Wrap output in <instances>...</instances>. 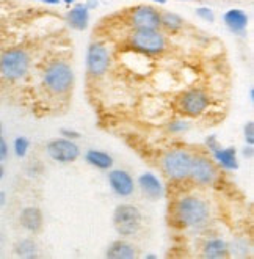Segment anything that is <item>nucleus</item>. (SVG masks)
<instances>
[{
  "instance_id": "39",
  "label": "nucleus",
  "mask_w": 254,
  "mask_h": 259,
  "mask_svg": "<svg viewBox=\"0 0 254 259\" xmlns=\"http://www.w3.org/2000/svg\"><path fill=\"white\" fill-rule=\"evenodd\" d=\"M0 135H2V123H0Z\"/></svg>"
},
{
  "instance_id": "10",
  "label": "nucleus",
  "mask_w": 254,
  "mask_h": 259,
  "mask_svg": "<svg viewBox=\"0 0 254 259\" xmlns=\"http://www.w3.org/2000/svg\"><path fill=\"white\" fill-rule=\"evenodd\" d=\"M190 178L199 186H212L217 179L215 163L204 156H193Z\"/></svg>"
},
{
  "instance_id": "12",
  "label": "nucleus",
  "mask_w": 254,
  "mask_h": 259,
  "mask_svg": "<svg viewBox=\"0 0 254 259\" xmlns=\"http://www.w3.org/2000/svg\"><path fill=\"white\" fill-rule=\"evenodd\" d=\"M132 25L133 28H151L159 30L160 27V13L151 5H141L132 13Z\"/></svg>"
},
{
  "instance_id": "14",
  "label": "nucleus",
  "mask_w": 254,
  "mask_h": 259,
  "mask_svg": "<svg viewBox=\"0 0 254 259\" xmlns=\"http://www.w3.org/2000/svg\"><path fill=\"white\" fill-rule=\"evenodd\" d=\"M66 22L69 24L71 28L79 30V32H83V30H86L88 24H89V8L86 7V4L74 5L66 13Z\"/></svg>"
},
{
  "instance_id": "18",
  "label": "nucleus",
  "mask_w": 254,
  "mask_h": 259,
  "mask_svg": "<svg viewBox=\"0 0 254 259\" xmlns=\"http://www.w3.org/2000/svg\"><path fill=\"white\" fill-rule=\"evenodd\" d=\"M137 256L135 247L126 240H115L107 247L106 257L110 259H132Z\"/></svg>"
},
{
  "instance_id": "36",
  "label": "nucleus",
  "mask_w": 254,
  "mask_h": 259,
  "mask_svg": "<svg viewBox=\"0 0 254 259\" xmlns=\"http://www.w3.org/2000/svg\"><path fill=\"white\" fill-rule=\"evenodd\" d=\"M156 254H146V259H156Z\"/></svg>"
},
{
  "instance_id": "5",
  "label": "nucleus",
  "mask_w": 254,
  "mask_h": 259,
  "mask_svg": "<svg viewBox=\"0 0 254 259\" xmlns=\"http://www.w3.org/2000/svg\"><path fill=\"white\" fill-rule=\"evenodd\" d=\"M141 212L133 204H119L113 210V226L119 236L130 237L141 228Z\"/></svg>"
},
{
  "instance_id": "27",
  "label": "nucleus",
  "mask_w": 254,
  "mask_h": 259,
  "mask_svg": "<svg viewBox=\"0 0 254 259\" xmlns=\"http://www.w3.org/2000/svg\"><path fill=\"white\" fill-rule=\"evenodd\" d=\"M60 135L65 137V139H69V140H77V139H80V132L74 131V129H62V131H60Z\"/></svg>"
},
{
  "instance_id": "29",
  "label": "nucleus",
  "mask_w": 254,
  "mask_h": 259,
  "mask_svg": "<svg viewBox=\"0 0 254 259\" xmlns=\"http://www.w3.org/2000/svg\"><path fill=\"white\" fill-rule=\"evenodd\" d=\"M206 146L209 148V151H214V149H217V148H220V143H218V140H217V137L215 135H209L207 139H206Z\"/></svg>"
},
{
  "instance_id": "11",
  "label": "nucleus",
  "mask_w": 254,
  "mask_h": 259,
  "mask_svg": "<svg viewBox=\"0 0 254 259\" xmlns=\"http://www.w3.org/2000/svg\"><path fill=\"white\" fill-rule=\"evenodd\" d=\"M109 179V186L113 190V193H116L118 196L127 198L130 196L133 192H135V181H133L132 175L124 171V170H109L107 175Z\"/></svg>"
},
{
  "instance_id": "1",
  "label": "nucleus",
  "mask_w": 254,
  "mask_h": 259,
  "mask_svg": "<svg viewBox=\"0 0 254 259\" xmlns=\"http://www.w3.org/2000/svg\"><path fill=\"white\" fill-rule=\"evenodd\" d=\"M176 217L184 226L199 230L211 220V207L196 195H185L176 204Z\"/></svg>"
},
{
  "instance_id": "34",
  "label": "nucleus",
  "mask_w": 254,
  "mask_h": 259,
  "mask_svg": "<svg viewBox=\"0 0 254 259\" xmlns=\"http://www.w3.org/2000/svg\"><path fill=\"white\" fill-rule=\"evenodd\" d=\"M249 101H254V88H249Z\"/></svg>"
},
{
  "instance_id": "17",
  "label": "nucleus",
  "mask_w": 254,
  "mask_h": 259,
  "mask_svg": "<svg viewBox=\"0 0 254 259\" xmlns=\"http://www.w3.org/2000/svg\"><path fill=\"white\" fill-rule=\"evenodd\" d=\"M212 157L214 160L221 166L223 170L226 171H235L238 170V162H237V151L234 146H228V148H217L212 151Z\"/></svg>"
},
{
  "instance_id": "28",
  "label": "nucleus",
  "mask_w": 254,
  "mask_h": 259,
  "mask_svg": "<svg viewBox=\"0 0 254 259\" xmlns=\"http://www.w3.org/2000/svg\"><path fill=\"white\" fill-rule=\"evenodd\" d=\"M7 157H8V145L4 140V137L0 135V163H2L4 160H7Z\"/></svg>"
},
{
  "instance_id": "24",
  "label": "nucleus",
  "mask_w": 254,
  "mask_h": 259,
  "mask_svg": "<svg viewBox=\"0 0 254 259\" xmlns=\"http://www.w3.org/2000/svg\"><path fill=\"white\" fill-rule=\"evenodd\" d=\"M168 129L173 134H182V132L190 129V124H188V121H185V119H176V121H171Z\"/></svg>"
},
{
  "instance_id": "9",
  "label": "nucleus",
  "mask_w": 254,
  "mask_h": 259,
  "mask_svg": "<svg viewBox=\"0 0 254 259\" xmlns=\"http://www.w3.org/2000/svg\"><path fill=\"white\" fill-rule=\"evenodd\" d=\"M179 109L188 116H199L209 107V96L201 90H187L179 98Z\"/></svg>"
},
{
  "instance_id": "3",
  "label": "nucleus",
  "mask_w": 254,
  "mask_h": 259,
  "mask_svg": "<svg viewBox=\"0 0 254 259\" xmlns=\"http://www.w3.org/2000/svg\"><path fill=\"white\" fill-rule=\"evenodd\" d=\"M44 85H46L52 93L55 95H65L71 90L74 83V72L72 68L65 62H54L46 69L42 75Z\"/></svg>"
},
{
  "instance_id": "2",
  "label": "nucleus",
  "mask_w": 254,
  "mask_h": 259,
  "mask_svg": "<svg viewBox=\"0 0 254 259\" xmlns=\"http://www.w3.org/2000/svg\"><path fill=\"white\" fill-rule=\"evenodd\" d=\"M129 44L144 55H157L165 51L167 39L159 30L135 28L129 36Z\"/></svg>"
},
{
  "instance_id": "38",
  "label": "nucleus",
  "mask_w": 254,
  "mask_h": 259,
  "mask_svg": "<svg viewBox=\"0 0 254 259\" xmlns=\"http://www.w3.org/2000/svg\"><path fill=\"white\" fill-rule=\"evenodd\" d=\"M63 2H66V4H72L74 0H63Z\"/></svg>"
},
{
  "instance_id": "20",
  "label": "nucleus",
  "mask_w": 254,
  "mask_h": 259,
  "mask_svg": "<svg viewBox=\"0 0 254 259\" xmlns=\"http://www.w3.org/2000/svg\"><path fill=\"white\" fill-rule=\"evenodd\" d=\"M204 257H211V259H218V257H225L228 254V243L223 239H211L206 242L204 245Z\"/></svg>"
},
{
  "instance_id": "13",
  "label": "nucleus",
  "mask_w": 254,
  "mask_h": 259,
  "mask_svg": "<svg viewBox=\"0 0 254 259\" xmlns=\"http://www.w3.org/2000/svg\"><path fill=\"white\" fill-rule=\"evenodd\" d=\"M223 21L229 32L242 35L248 27V14L240 8H231L223 14Z\"/></svg>"
},
{
  "instance_id": "25",
  "label": "nucleus",
  "mask_w": 254,
  "mask_h": 259,
  "mask_svg": "<svg viewBox=\"0 0 254 259\" xmlns=\"http://www.w3.org/2000/svg\"><path fill=\"white\" fill-rule=\"evenodd\" d=\"M196 16L199 18V19H202V21H206V22H214L215 21V14H214V11L209 8V7H201V8H198L196 10Z\"/></svg>"
},
{
  "instance_id": "37",
  "label": "nucleus",
  "mask_w": 254,
  "mask_h": 259,
  "mask_svg": "<svg viewBox=\"0 0 254 259\" xmlns=\"http://www.w3.org/2000/svg\"><path fill=\"white\" fill-rule=\"evenodd\" d=\"M2 178H4V166L0 165V179H2Z\"/></svg>"
},
{
  "instance_id": "30",
  "label": "nucleus",
  "mask_w": 254,
  "mask_h": 259,
  "mask_svg": "<svg viewBox=\"0 0 254 259\" xmlns=\"http://www.w3.org/2000/svg\"><path fill=\"white\" fill-rule=\"evenodd\" d=\"M242 154H243L246 159H252V156H254V148H252V145H246V146L243 148V151H242Z\"/></svg>"
},
{
  "instance_id": "4",
  "label": "nucleus",
  "mask_w": 254,
  "mask_h": 259,
  "mask_svg": "<svg viewBox=\"0 0 254 259\" xmlns=\"http://www.w3.org/2000/svg\"><path fill=\"white\" fill-rule=\"evenodd\" d=\"M193 154L187 149H171L162 159V170L170 179L182 181L190 178Z\"/></svg>"
},
{
  "instance_id": "32",
  "label": "nucleus",
  "mask_w": 254,
  "mask_h": 259,
  "mask_svg": "<svg viewBox=\"0 0 254 259\" xmlns=\"http://www.w3.org/2000/svg\"><path fill=\"white\" fill-rule=\"evenodd\" d=\"M41 2L47 4V5H57V4H60V0H41Z\"/></svg>"
},
{
  "instance_id": "7",
  "label": "nucleus",
  "mask_w": 254,
  "mask_h": 259,
  "mask_svg": "<svg viewBox=\"0 0 254 259\" xmlns=\"http://www.w3.org/2000/svg\"><path fill=\"white\" fill-rule=\"evenodd\" d=\"M46 151L47 156L58 163H72L80 157L79 145L74 140L65 139V137L50 140L46 146Z\"/></svg>"
},
{
  "instance_id": "31",
  "label": "nucleus",
  "mask_w": 254,
  "mask_h": 259,
  "mask_svg": "<svg viewBox=\"0 0 254 259\" xmlns=\"http://www.w3.org/2000/svg\"><path fill=\"white\" fill-rule=\"evenodd\" d=\"M86 7H88V8L97 7V0H88V2H86Z\"/></svg>"
},
{
  "instance_id": "23",
  "label": "nucleus",
  "mask_w": 254,
  "mask_h": 259,
  "mask_svg": "<svg viewBox=\"0 0 254 259\" xmlns=\"http://www.w3.org/2000/svg\"><path fill=\"white\" fill-rule=\"evenodd\" d=\"M28 148H30V142L27 137H18V139H14V143H13V149H14V154L18 157H25L27 152H28Z\"/></svg>"
},
{
  "instance_id": "33",
  "label": "nucleus",
  "mask_w": 254,
  "mask_h": 259,
  "mask_svg": "<svg viewBox=\"0 0 254 259\" xmlns=\"http://www.w3.org/2000/svg\"><path fill=\"white\" fill-rule=\"evenodd\" d=\"M5 204V193L0 192V207H2Z\"/></svg>"
},
{
  "instance_id": "19",
  "label": "nucleus",
  "mask_w": 254,
  "mask_h": 259,
  "mask_svg": "<svg viewBox=\"0 0 254 259\" xmlns=\"http://www.w3.org/2000/svg\"><path fill=\"white\" fill-rule=\"evenodd\" d=\"M85 160L91 166H94V168L104 170V171H109L113 166V157L110 154H107V152L99 151V149H89V151H86Z\"/></svg>"
},
{
  "instance_id": "15",
  "label": "nucleus",
  "mask_w": 254,
  "mask_h": 259,
  "mask_svg": "<svg viewBox=\"0 0 254 259\" xmlns=\"http://www.w3.org/2000/svg\"><path fill=\"white\" fill-rule=\"evenodd\" d=\"M42 222H44V217H42L41 209L33 207V206L24 207L19 214V223L28 233H38L42 228Z\"/></svg>"
},
{
  "instance_id": "21",
  "label": "nucleus",
  "mask_w": 254,
  "mask_h": 259,
  "mask_svg": "<svg viewBox=\"0 0 254 259\" xmlns=\"http://www.w3.org/2000/svg\"><path fill=\"white\" fill-rule=\"evenodd\" d=\"M160 25H163L170 32H177V30H181L184 27V19L176 13L167 11L160 14Z\"/></svg>"
},
{
  "instance_id": "8",
  "label": "nucleus",
  "mask_w": 254,
  "mask_h": 259,
  "mask_svg": "<svg viewBox=\"0 0 254 259\" xmlns=\"http://www.w3.org/2000/svg\"><path fill=\"white\" fill-rule=\"evenodd\" d=\"M110 66V52L106 48V44L102 42H93L89 44V48L86 51V68L88 72L93 77H100Z\"/></svg>"
},
{
  "instance_id": "6",
  "label": "nucleus",
  "mask_w": 254,
  "mask_h": 259,
  "mask_svg": "<svg viewBox=\"0 0 254 259\" xmlns=\"http://www.w3.org/2000/svg\"><path fill=\"white\" fill-rule=\"evenodd\" d=\"M30 55L24 49H10L0 55V74L8 80H19L28 72Z\"/></svg>"
},
{
  "instance_id": "22",
  "label": "nucleus",
  "mask_w": 254,
  "mask_h": 259,
  "mask_svg": "<svg viewBox=\"0 0 254 259\" xmlns=\"http://www.w3.org/2000/svg\"><path fill=\"white\" fill-rule=\"evenodd\" d=\"M16 251L22 257H35L36 256V243L32 239H24L16 245Z\"/></svg>"
},
{
  "instance_id": "26",
  "label": "nucleus",
  "mask_w": 254,
  "mask_h": 259,
  "mask_svg": "<svg viewBox=\"0 0 254 259\" xmlns=\"http://www.w3.org/2000/svg\"><path fill=\"white\" fill-rule=\"evenodd\" d=\"M243 135H245V142L246 145H254V123L248 121L243 127Z\"/></svg>"
},
{
  "instance_id": "35",
  "label": "nucleus",
  "mask_w": 254,
  "mask_h": 259,
  "mask_svg": "<svg viewBox=\"0 0 254 259\" xmlns=\"http://www.w3.org/2000/svg\"><path fill=\"white\" fill-rule=\"evenodd\" d=\"M154 2H157V4H160V5H165V4H167V0H154Z\"/></svg>"
},
{
  "instance_id": "16",
  "label": "nucleus",
  "mask_w": 254,
  "mask_h": 259,
  "mask_svg": "<svg viewBox=\"0 0 254 259\" xmlns=\"http://www.w3.org/2000/svg\"><path fill=\"white\" fill-rule=\"evenodd\" d=\"M138 186L141 189V192L151 198V200H160L163 195V186L162 181L151 171H146L143 175H140L138 178Z\"/></svg>"
}]
</instances>
